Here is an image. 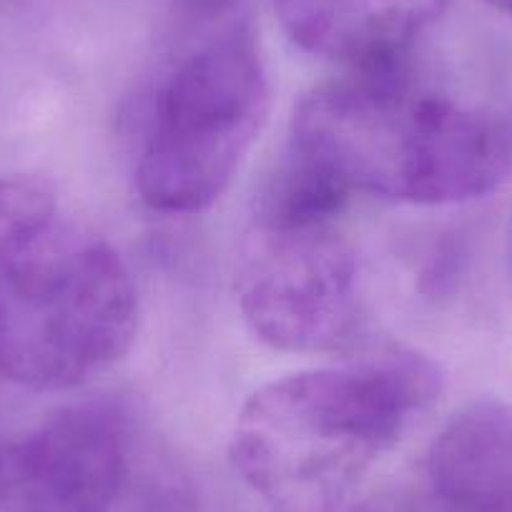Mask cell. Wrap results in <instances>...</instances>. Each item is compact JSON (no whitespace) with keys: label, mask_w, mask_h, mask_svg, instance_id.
Instances as JSON below:
<instances>
[{"label":"cell","mask_w":512,"mask_h":512,"mask_svg":"<svg viewBox=\"0 0 512 512\" xmlns=\"http://www.w3.org/2000/svg\"><path fill=\"white\" fill-rule=\"evenodd\" d=\"M440 392V367L402 347L287 374L241 407L231 462L274 512H337Z\"/></svg>","instance_id":"obj_1"},{"label":"cell","mask_w":512,"mask_h":512,"mask_svg":"<svg viewBox=\"0 0 512 512\" xmlns=\"http://www.w3.org/2000/svg\"><path fill=\"white\" fill-rule=\"evenodd\" d=\"M292 159L347 196L445 206L482 199L507 179L512 134L492 113L415 83L402 63L352 71L304 96Z\"/></svg>","instance_id":"obj_2"},{"label":"cell","mask_w":512,"mask_h":512,"mask_svg":"<svg viewBox=\"0 0 512 512\" xmlns=\"http://www.w3.org/2000/svg\"><path fill=\"white\" fill-rule=\"evenodd\" d=\"M139 292L116 249L33 181H0V377L58 392L131 349Z\"/></svg>","instance_id":"obj_3"},{"label":"cell","mask_w":512,"mask_h":512,"mask_svg":"<svg viewBox=\"0 0 512 512\" xmlns=\"http://www.w3.org/2000/svg\"><path fill=\"white\" fill-rule=\"evenodd\" d=\"M339 186L289 161L259 194L236 254V299L269 347L334 352L362 319L359 264L342 226Z\"/></svg>","instance_id":"obj_4"},{"label":"cell","mask_w":512,"mask_h":512,"mask_svg":"<svg viewBox=\"0 0 512 512\" xmlns=\"http://www.w3.org/2000/svg\"><path fill=\"white\" fill-rule=\"evenodd\" d=\"M269 116V78L254 36L226 23L176 58L156 86L136 154V191L161 214H199L221 199Z\"/></svg>","instance_id":"obj_5"},{"label":"cell","mask_w":512,"mask_h":512,"mask_svg":"<svg viewBox=\"0 0 512 512\" xmlns=\"http://www.w3.org/2000/svg\"><path fill=\"white\" fill-rule=\"evenodd\" d=\"M128 477V425L111 405L66 407L0 442V512H116Z\"/></svg>","instance_id":"obj_6"},{"label":"cell","mask_w":512,"mask_h":512,"mask_svg":"<svg viewBox=\"0 0 512 512\" xmlns=\"http://www.w3.org/2000/svg\"><path fill=\"white\" fill-rule=\"evenodd\" d=\"M287 36L352 71L402 66L445 0H272Z\"/></svg>","instance_id":"obj_7"},{"label":"cell","mask_w":512,"mask_h":512,"mask_svg":"<svg viewBox=\"0 0 512 512\" xmlns=\"http://www.w3.org/2000/svg\"><path fill=\"white\" fill-rule=\"evenodd\" d=\"M427 480L445 512H482L512 500V407L475 402L432 442Z\"/></svg>","instance_id":"obj_8"},{"label":"cell","mask_w":512,"mask_h":512,"mask_svg":"<svg viewBox=\"0 0 512 512\" xmlns=\"http://www.w3.org/2000/svg\"><path fill=\"white\" fill-rule=\"evenodd\" d=\"M239 6L241 0H171L176 16L189 26H219Z\"/></svg>","instance_id":"obj_9"},{"label":"cell","mask_w":512,"mask_h":512,"mask_svg":"<svg viewBox=\"0 0 512 512\" xmlns=\"http://www.w3.org/2000/svg\"><path fill=\"white\" fill-rule=\"evenodd\" d=\"M487 6H492L495 11H500L502 16H507L512 21V0H485Z\"/></svg>","instance_id":"obj_10"},{"label":"cell","mask_w":512,"mask_h":512,"mask_svg":"<svg viewBox=\"0 0 512 512\" xmlns=\"http://www.w3.org/2000/svg\"><path fill=\"white\" fill-rule=\"evenodd\" d=\"M482 512H512V500L500 502V505H492V507H487V510H482Z\"/></svg>","instance_id":"obj_11"}]
</instances>
